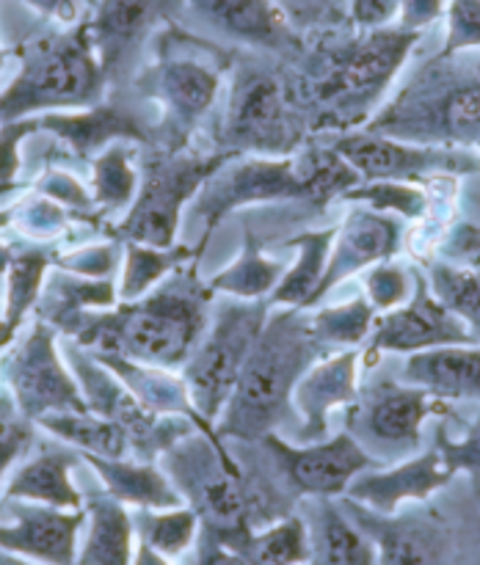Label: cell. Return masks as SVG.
Listing matches in <instances>:
<instances>
[{
  "instance_id": "obj_1",
  "label": "cell",
  "mask_w": 480,
  "mask_h": 565,
  "mask_svg": "<svg viewBox=\"0 0 480 565\" xmlns=\"http://www.w3.org/2000/svg\"><path fill=\"white\" fill-rule=\"evenodd\" d=\"M210 298L213 290L199 279L191 259L171 270L147 296L81 315L61 334L86 351L180 370L207 329Z\"/></svg>"
},
{
  "instance_id": "obj_2",
  "label": "cell",
  "mask_w": 480,
  "mask_h": 565,
  "mask_svg": "<svg viewBox=\"0 0 480 565\" xmlns=\"http://www.w3.org/2000/svg\"><path fill=\"white\" fill-rule=\"evenodd\" d=\"M419 33L397 25L359 31L353 39L307 47L292 58L298 103L309 116L312 132L334 130L337 136L367 125L381 97L406 64Z\"/></svg>"
},
{
  "instance_id": "obj_3",
  "label": "cell",
  "mask_w": 480,
  "mask_h": 565,
  "mask_svg": "<svg viewBox=\"0 0 480 565\" xmlns=\"http://www.w3.org/2000/svg\"><path fill=\"white\" fill-rule=\"evenodd\" d=\"M309 320V309L270 307L237 384L215 419L218 439L259 441L296 423L292 390L318 359L329 356Z\"/></svg>"
},
{
  "instance_id": "obj_4",
  "label": "cell",
  "mask_w": 480,
  "mask_h": 565,
  "mask_svg": "<svg viewBox=\"0 0 480 565\" xmlns=\"http://www.w3.org/2000/svg\"><path fill=\"white\" fill-rule=\"evenodd\" d=\"M235 50L204 33L169 22L149 44V58L127 86L158 116L154 149L193 143L204 119L221 103Z\"/></svg>"
},
{
  "instance_id": "obj_5",
  "label": "cell",
  "mask_w": 480,
  "mask_h": 565,
  "mask_svg": "<svg viewBox=\"0 0 480 565\" xmlns=\"http://www.w3.org/2000/svg\"><path fill=\"white\" fill-rule=\"evenodd\" d=\"M353 185H359V177L331 149H301L290 158H230L210 174L188 204L191 218L202 226L193 257H202L213 232L235 210L276 202H303L320 207Z\"/></svg>"
},
{
  "instance_id": "obj_6",
  "label": "cell",
  "mask_w": 480,
  "mask_h": 565,
  "mask_svg": "<svg viewBox=\"0 0 480 565\" xmlns=\"http://www.w3.org/2000/svg\"><path fill=\"white\" fill-rule=\"evenodd\" d=\"M285 58L243 50L232 58L224 108L213 132V149L243 158H290L301 152L312 125L298 103Z\"/></svg>"
},
{
  "instance_id": "obj_7",
  "label": "cell",
  "mask_w": 480,
  "mask_h": 565,
  "mask_svg": "<svg viewBox=\"0 0 480 565\" xmlns=\"http://www.w3.org/2000/svg\"><path fill=\"white\" fill-rule=\"evenodd\" d=\"M364 130L419 147H480V61L439 55Z\"/></svg>"
},
{
  "instance_id": "obj_8",
  "label": "cell",
  "mask_w": 480,
  "mask_h": 565,
  "mask_svg": "<svg viewBox=\"0 0 480 565\" xmlns=\"http://www.w3.org/2000/svg\"><path fill=\"white\" fill-rule=\"evenodd\" d=\"M105 94L108 83L88 39L86 20H81L25 44L20 70L0 92V121L92 108L103 103Z\"/></svg>"
},
{
  "instance_id": "obj_9",
  "label": "cell",
  "mask_w": 480,
  "mask_h": 565,
  "mask_svg": "<svg viewBox=\"0 0 480 565\" xmlns=\"http://www.w3.org/2000/svg\"><path fill=\"white\" fill-rule=\"evenodd\" d=\"M158 467L174 486L182 505L196 513L204 533L246 555V544L254 530L241 469L226 441L218 439L213 430L196 428L174 441L158 458Z\"/></svg>"
},
{
  "instance_id": "obj_10",
  "label": "cell",
  "mask_w": 480,
  "mask_h": 565,
  "mask_svg": "<svg viewBox=\"0 0 480 565\" xmlns=\"http://www.w3.org/2000/svg\"><path fill=\"white\" fill-rule=\"evenodd\" d=\"M143 158L138 191L130 210L114 226V241L141 243L152 248L177 246L180 235L182 210L193 202L199 188L210 180L215 169L226 163L232 154L218 149H193V143L182 149H154L149 147Z\"/></svg>"
},
{
  "instance_id": "obj_11",
  "label": "cell",
  "mask_w": 480,
  "mask_h": 565,
  "mask_svg": "<svg viewBox=\"0 0 480 565\" xmlns=\"http://www.w3.org/2000/svg\"><path fill=\"white\" fill-rule=\"evenodd\" d=\"M268 312L270 307L265 298H230L210 312L202 340L180 367L182 384L204 430H213L215 419L224 412Z\"/></svg>"
},
{
  "instance_id": "obj_12",
  "label": "cell",
  "mask_w": 480,
  "mask_h": 565,
  "mask_svg": "<svg viewBox=\"0 0 480 565\" xmlns=\"http://www.w3.org/2000/svg\"><path fill=\"white\" fill-rule=\"evenodd\" d=\"M58 348L88 412L119 425L130 441L132 458H138V461L154 463L174 441L199 428L191 417H169V414L149 412L105 364L97 362L92 351H86L77 342L64 337Z\"/></svg>"
},
{
  "instance_id": "obj_13",
  "label": "cell",
  "mask_w": 480,
  "mask_h": 565,
  "mask_svg": "<svg viewBox=\"0 0 480 565\" xmlns=\"http://www.w3.org/2000/svg\"><path fill=\"white\" fill-rule=\"evenodd\" d=\"M434 412L428 392L403 381H378L359 390L348 406V434L378 467L406 461L423 445V425Z\"/></svg>"
},
{
  "instance_id": "obj_14",
  "label": "cell",
  "mask_w": 480,
  "mask_h": 565,
  "mask_svg": "<svg viewBox=\"0 0 480 565\" xmlns=\"http://www.w3.org/2000/svg\"><path fill=\"white\" fill-rule=\"evenodd\" d=\"M0 370L17 414L31 425L47 414L86 412V401L61 356L58 334L44 320H33Z\"/></svg>"
},
{
  "instance_id": "obj_15",
  "label": "cell",
  "mask_w": 480,
  "mask_h": 565,
  "mask_svg": "<svg viewBox=\"0 0 480 565\" xmlns=\"http://www.w3.org/2000/svg\"><path fill=\"white\" fill-rule=\"evenodd\" d=\"M182 14V0H97L86 17L108 92H121L141 70L160 28Z\"/></svg>"
},
{
  "instance_id": "obj_16",
  "label": "cell",
  "mask_w": 480,
  "mask_h": 565,
  "mask_svg": "<svg viewBox=\"0 0 480 565\" xmlns=\"http://www.w3.org/2000/svg\"><path fill=\"white\" fill-rule=\"evenodd\" d=\"M329 149L364 182L386 180L423 185L430 180L480 171V158H474L469 149L419 147L367 130L342 132Z\"/></svg>"
},
{
  "instance_id": "obj_17",
  "label": "cell",
  "mask_w": 480,
  "mask_h": 565,
  "mask_svg": "<svg viewBox=\"0 0 480 565\" xmlns=\"http://www.w3.org/2000/svg\"><path fill=\"white\" fill-rule=\"evenodd\" d=\"M259 445L296 500H309V497L340 500L356 475L378 469V463L356 445L348 430L307 445H296L281 434H268L259 439Z\"/></svg>"
},
{
  "instance_id": "obj_18",
  "label": "cell",
  "mask_w": 480,
  "mask_h": 565,
  "mask_svg": "<svg viewBox=\"0 0 480 565\" xmlns=\"http://www.w3.org/2000/svg\"><path fill=\"white\" fill-rule=\"evenodd\" d=\"M182 11L202 22L204 36L252 53L292 61L307 44L276 0H182Z\"/></svg>"
},
{
  "instance_id": "obj_19",
  "label": "cell",
  "mask_w": 480,
  "mask_h": 565,
  "mask_svg": "<svg viewBox=\"0 0 480 565\" xmlns=\"http://www.w3.org/2000/svg\"><path fill=\"white\" fill-rule=\"evenodd\" d=\"M447 345H474L472 334L463 329L461 320L439 303L430 292L428 279L414 270L412 296L395 309H386L373 318L367 334V353H403L412 356L419 351H434Z\"/></svg>"
},
{
  "instance_id": "obj_20",
  "label": "cell",
  "mask_w": 480,
  "mask_h": 565,
  "mask_svg": "<svg viewBox=\"0 0 480 565\" xmlns=\"http://www.w3.org/2000/svg\"><path fill=\"white\" fill-rule=\"evenodd\" d=\"M83 522V511L0 497V550L39 565H75Z\"/></svg>"
},
{
  "instance_id": "obj_21",
  "label": "cell",
  "mask_w": 480,
  "mask_h": 565,
  "mask_svg": "<svg viewBox=\"0 0 480 565\" xmlns=\"http://www.w3.org/2000/svg\"><path fill=\"white\" fill-rule=\"evenodd\" d=\"M401 241L403 226L397 218L370 207L351 210L345 221L334 230V241H331L323 279L314 290L312 307H318L334 287H340L359 270H367L392 259V254L401 248Z\"/></svg>"
},
{
  "instance_id": "obj_22",
  "label": "cell",
  "mask_w": 480,
  "mask_h": 565,
  "mask_svg": "<svg viewBox=\"0 0 480 565\" xmlns=\"http://www.w3.org/2000/svg\"><path fill=\"white\" fill-rule=\"evenodd\" d=\"M359 359L356 348L329 353L318 359L292 390V412H296V445L320 441L329 436L331 414L348 408L359 395Z\"/></svg>"
},
{
  "instance_id": "obj_23",
  "label": "cell",
  "mask_w": 480,
  "mask_h": 565,
  "mask_svg": "<svg viewBox=\"0 0 480 565\" xmlns=\"http://www.w3.org/2000/svg\"><path fill=\"white\" fill-rule=\"evenodd\" d=\"M452 475L456 472L447 467L439 450L430 447L423 456H412L384 469L378 467L356 475L342 497L367 511L381 513V516H392V513L403 511L406 502H425L428 497H434L436 491L450 483Z\"/></svg>"
},
{
  "instance_id": "obj_24",
  "label": "cell",
  "mask_w": 480,
  "mask_h": 565,
  "mask_svg": "<svg viewBox=\"0 0 480 565\" xmlns=\"http://www.w3.org/2000/svg\"><path fill=\"white\" fill-rule=\"evenodd\" d=\"M340 505L359 530L370 539L378 565H441L445 539L439 524L417 511H397L392 516L367 511L340 497Z\"/></svg>"
},
{
  "instance_id": "obj_25",
  "label": "cell",
  "mask_w": 480,
  "mask_h": 565,
  "mask_svg": "<svg viewBox=\"0 0 480 565\" xmlns=\"http://www.w3.org/2000/svg\"><path fill=\"white\" fill-rule=\"evenodd\" d=\"M397 381L428 392L436 401L480 403V342L412 353Z\"/></svg>"
},
{
  "instance_id": "obj_26",
  "label": "cell",
  "mask_w": 480,
  "mask_h": 565,
  "mask_svg": "<svg viewBox=\"0 0 480 565\" xmlns=\"http://www.w3.org/2000/svg\"><path fill=\"white\" fill-rule=\"evenodd\" d=\"M77 461H81V452L61 445V441L39 447L11 475L3 497L6 500L61 508V511H83V491L72 480Z\"/></svg>"
},
{
  "instance_id": "obj_27",
  "label": "cell",
  "mask_w": 480,
  "mask_h": 565,
  "mask_svg": "<svg viewBox=\"0 0 480 565\" xmlns=\"http://www.w3.org/2000/svg\"><path fill=\"white\" fill-rule=\"evenodd\" d=\"M86 535L77 544L75 565H130L136 550V527L130 508L103 489L83 491Z\"/></svg>"
},
{
  "instance_id": "obj_28",
  "label": "cell",
  "mask_w": 480,
  "mask_h": 565,
  "mask_svg": "<svg viewBox=\"0 0 480 565\" xmlns=\"http://www.w3.org/2000/svg\"><path fill=\"white\" fill-rule=\"evenodd\" d=\"M303 524L309 533V565H378L367 535L353 524L345 508L334 500H303Z\"/></svg>"
},
{
  "instance_id": "obj_29",
  "label": "cell",
  "mask_w": 480,
  "mask_h": 565,
  "mask_svg": "<svg viewBox=\"0 0 480 565\" xmlns=\"http://www.w3.org/2000/svg\"><path fill=\"white\" fill-rule=\"evenodd\" d=\"M86 467L103 483L105 494L119 500L121 505L136 511H166L182 505L180 494L169 483L158 463L138 461V458H97L81 456Z\"/></svg>"
},
{
  "instance_id": "obj_30",
  "label": "cell",
  "mask_w": 480,
  "mask_h": 565,
  "mask_svg": "<svg viewBox=\"0 0 480 565\" xmlns=\"http://www.w3.org/2000/svg\"><path fill=\"white\" fill-rule=\"evenodd\" d=\"M55 252L44 243H28L11 248L9 268L3 274V309H0V351L20 337L28 312L36 307L44 276L53 268Z\"/></svg>"
},
{
  "instance_id": "obj_31",
  "label": "cell",
  "mask_w": 480,
  "mask_h": 565,
  "mask_svg": "<svg viewBox=\"0 0 480 565\" xmlns=\"http://www.w3.org/2000/svg\"><path fill=\"white\" fill-rule=\"evenodd\" d=\"M94 356H97V362L105 364V367H108L110 373L136 395V401H141L143 406L149 408V412L169 414V417H191L193 423L202 428V423H199L196 412H193L191 406L185 384H182V375H174V370L149 367V364L110 356V353H94Z\"/></svg>"
},
{
  "instance_id": "obj_32",
  "label": "cell",
  "mask_w": 480,
  "mask_h": 565,
  "mask_svg": "<svg viewBox=\"0 0 480 565\" xmlns=\"http://www.w3.org/2000/svg\"><path fill=\"white\" fill-rule=\"evenodd\" d=\"M138 177L141 169L136 163V154L130 152L127 141H116L105 147L97 158L88 163V196H92L94 213L99 218H119L130 210L138 191Z\"/></svg>"
},
{
  "instance_id": "obj_33",
  "label": "cell",
  "mask_w": 480,
  "mask_h": 565,
  "mask_svg": "<svg viewBox=\"0 0 480 565\" xmlns=\"http://www.w3.org/2000/svg\"><path fill=\"white\" fill-rule=\"evenodd\" d=\"M334 230L337 226H329V230L320 232H303V235L281 243L287 248H296L298 257L292 263V268H285L274 292L265 298L268 307H312L314 290H318L320 279H323L326 259H329L331 241H334Z\"/></svg>"
},
{
  "instance_id": "obj_34",
  "label": "cell",
  "mask_w": 480,
  "mask_h": 565,
  "mask_svg": "<svg viewBox=\"0 0 480 565\" xmlns=\"http://www.w3.org/2000/svg\"><path fill=\"white\" fill-rule=\"evenodd\" d=\"M33 425L42 428L47 436H53L55 441H61V445L81 452V456L132 458L125 430L110 423V419L92 414L88 408L86 412L47 414V417H42Z\"/></svg>"
},
{
  "instance_id": "obj_35",
  "label": "cell",
  "mask_w": 480,
  "mask_h": 565,
  "mask_svg": "<svg viewBox=\"0 0 480 565\" xmlns=\"http://www.w3.org/2000/svg\"><path fill=\"white\" fill-rule=\"evenodd\" d=\"M425 279L441 307L450 309L472 340L480 342V265L436 259L425 265Z\"/></svg>"
},
{
  "instance_id": "obj_36",
  "label": "cell",
  "mask_w": 480,
  "mask_h": 565,
  "mask_svg": "<svg viewBox=\"0 0 480 565\" xmlns=\"http://www.w3.org/2000/svg\"><path fill=\"white\" fill-rule=\"evenodd\" d=\"M196 263L193 252L188 246H171V248H152L141 246V243H125V259H121V279L116 287V298L119 301H136V298L147 296L154 285L166 279L174 268L185 263Z\"/></svg>"
},
{
  "instance_id": "obj_37",
  "label": "cell",
  "mask_w": 480,
  "mask_h": 565,
  "mask_svg": "<svg viewBox=\"0 0 480 565\" xmlns=\"http://www.w3.org/2000/svg\"><path fill=\"white\" fill-rule=\"evenodd\" d=\"M136 539L163 555L166 561L188 555L199 539V516L188 505L166 508V511H136L132 513Z\"/></svg>"
},
{
  "instance_id": "obj_38",
  "label": "cell",
  "mask_w": 480,
  "mask_h": 565,
  "mask_svg": "<svg viewBox=\"0 0 480 565\" xmlns=\"http://www.w3.org/2000/svg\"><path fill=\"white\" fill-rule=\"evenodd\" d=\"M281 274H285V265H281L279 259L265 257L257 237L248 235L241 257H237L230 268L221 270V274L215 276L213 281H207V285L213 292H226L230 298L259 301V298H268L270 292H274Z\"/></svg>"
},
{
  "instance_id": "obj_39",
  "label": "cell",
  "mask_w": 480,
  "mask_h": 565,
  "mask_svg": "<svg viewBox=\"0 0 480 565\" xmlns=\"http://www.w3.org/2000/svg\"><path fill=\"white\" fill-rule=\"evenodd\" d=\"M246 557L254 565H309L312 552L301 513L292 511L254 530L246 544Z\"/></svg>"
},
{
  "instance_id": "obj_40",
  "label": "cell",
  "mask_w": 480,
  "mask_h": 565,
  "mask_svg": "<svg viewBox=\"0 0 480 565\" xmlns=\"http://www.w3.org/2000/svg\"><path fill=\"white\" fill-rule=\"evenodd\" d=\"M375 309L370 307L367 298L356 296L345 303H337V307H326L312 312L309 309V320H312V329L318 334V340L326 348H356L367 340L370 329H373ZM334 353V351H331Z\"/></svg>"
},
{
  "instance_id": "obj_41",
  "label": "cell",
  "mask_w": 480,
  "mask_h": 565,
  "mask_svg": "<svg viewBox=\"0 0 480 565\" xmlns=\"http://www.w3.org/2000/svg\"><path fill=\"white\" fill-rule=\"evenodd\" d=\"M342 199L351 202H362L370 210H384V213L401 215L406 221L423 218L428 210V196H425L423 185H406V182H359V185L348 188Z\"/></svg>"
},
{
  "instance_id": "obj_42",
  "label": "cell",
  "mask_w": 480,
  "mask_h": 565,
  "mask_svg": "<svg viewBox=\"0 0 480 565\" xmlns=\"http://www.w3.org/2000/svg\"><path fill=\"white\" fill-rule=\"evenodd\" d=\"M6 224H14V230L28 243H47L50 237H58L72 224V213L64 204L53 202L42 193H33L11 210Z\"/></svg>"
},
{
  "instance_id": "obj_43",
  "label": "cell",
  "mask_w": 480,
  "mask_h": 565,
  "mask_svg": "<svg viewBox=\"0 0 480 565\" xmlns=\"http://www.w3.org/2000/svg\"><path fill=\"white\" fill-rule=\"evenodd\" d=\"M434 447L452 472H467L480 486V412H474L467 423L458 425L456 434L441 425Z\"/></svg>"
},
{
  "instance_id": "obj_44",
  "label": "cell",
  "mask_w": 480,
  "mask_h": 565,
  "mask_svg": "<svg viewBox=\"0 0 480 565\" xmlns=\"http://www.w3.org/2000/svg\"><path fill=\"white\" fill-rule=\"evenodd\" d=\"M445 17L447 36L441 55L469 53L480 47V0H450Z\"/></svg>"
},
{
  "instance_id": "obj_45",
  "label": "cell",
  "mask_w": 480,
  "mask_h": 565,
  "mask_svg": "<svg viewBox=\"0 0 480 565\" xmlns=\"http://www.w3.org/2000/svg\"><path fill=\"white\" fill-rule=\"evenodd\" d=\"M33 445V425L17 414L9 392L0 395V480Z\"/></svg>"
},
{
  "instance_id": "obj_46",
  "label": "cell",
  "mask_w": 480,
  "mask_h": 565,
  "mask_svg": "<svg viewBox=\"0 0 480 565\" xmlns=\"http://www.w3.org/2000/svg\"><path fill=\"white\" fill-rule=\"evenodd\" d=\"M408 274L401 265L386 263L373 265L367 270V279H364V290H367V303L375 312H386V309H395L406 301L412 292H408Z\"/></svg>"
},
{
  "instance_id": "obj_47",
  "label": "cell",
  "mask_w": 480,
  "mask_h": 565,
  "mask_svg": "<svg viewBox=\"0 0 480 565\" xmlns=\"http://www.w3.org/2000/svg\"><path fill=\"white\" fill-rule=\"evenodd\" d=\"M53 265L83 279H108L116 268V243H86L66 254H55Z\"/></svg>"
},
{
  "instance_id": "obj_48",
  "label": "cell",
  "mask_w": 480,
  "mask_h": 565,
  "mask_svg": "<svg viewBox=\"0 0 480 565\" xmlns=\"http://www.w3.org/2000/svg\"><path fill=\"white\" fill-rule=\"evenodd\" d=\"M39 125L36 116H25V119L0 121V191H9L17 185L22 171V154L20 147L25 138L36 136Z\"/></svg>"
},
{
  "instance_id": "obj_49",
  "label": "cell",
  "mask_w": 480,
  "mask_h": 565,
  "mask_svg": "<svg viewBox=\"0 0 480 565\" xmlns=\"http://www.w3.org/2000/svg\"><path fill=\"white\" fill-rule=\"evenodd\" d=\"M276 3L285 9L298 33L312 25L337 22L348 14V0H276Z\"/></svg>"
},
{
  "instance_id": "obj_50",
  "label": "cell",
  "mask_w": 480,
  "mask_h": 565,
  "mask_svg": "<svg viewBox=\"0 0 480 565\" xmlns=\"http://www.w3.org/2000/svg\"><path fill=\"white\" fill-rule=\"evenodd\" d=\"M450 0H401L397 6V28L401 31L423 33V28H428L430 22L439 20L447 11Z\"/></svg>"
},
{
  "instance_id": "obj_51",
  "label": "cell",
  "mask_w": 480,
  "mask_h": 565,
  "mask_svg": "<svg viewBox=\"0 0 480 565\" xmlns=\"http://www.w3.org/2000/svg\"><path fill=\"white\" fill-rule=\"evenodd\" d=\"M193 550H196V565H254L241 550L213 539L204 530H199V539Z\"/></svg>"
},
{
  "instance_id": "obj_52",
  "label": "cell",
  "mask_w": 480,
  "mask_h": 565,
  "mask_svg": "<svg viewBox=\"0 0 480 565\" xmlns=\"http://www.w3.org/2000/svg\"><path fill=\"white\" fill-rule=\"evenodd\" d=\"M36 9L44 20L55 22L58 28H72L86 20V0H22Z\"/></svg>"
},
{
  "instance_id": "obj_53",
  "label": "cell",
  "mask_w": 480,
  "mask_h": 565,
  "mask_svg": "<svg viewBox=\"0 0 480 565\" xmlns=\"http://www.w3.org/2000/svg\"><path fill=\"white\" fill-rule=\"evenodd\" d=\"M130 565H171V561H166L163 555H158L154 550H149L147 544L136 539V550H132V563Z\"/></svg>"
},
{
  "instance_id": "obj_54",
  "label": "cell",
  "mask_w": 480,
  "mask_h": 565,
  "mask_svg": "<svg viewBox=\"0 0 480 565\" xmlns=\"http://www.w3.org/2000/svg\"><path fill=\"white\" fill-rule=\"evenodd\" d=\"M0 565H39V563H31V561H25V557H17V555H11V552L0 550Z\"/></svg>"
},
{
  "instance_id": "obj_55",
  "label": "cell",
  "mask_w": 480,
  "mask_h": 565,
  "mask_svg": "<svg viewBox=\"0 0 480 565\" xmlns=\"http://www.w3.org/2000/svg\"><path fill=\"white\" fill-rule=\"evenodd\" d=\"M6 58H9V50H6L3 44H0V72H3V66H6Z\"/></svg>"
},
{
  "instance_id": "obj_56",
  "label": "cell",
  "mask_w": 480,
  "mask_h": 565,
  "mask_svg": "<svg viewBox=\"0 0 480 565\" xmlns=\"http://www.w3.org/2000/svg\"><path fill=\"white\" fill-rule=\"evenodd\" d=\"M474 265H480V259H478V263H474Z\"/></svg>"
}]
</instances>
